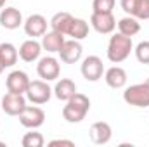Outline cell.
<instances>
[{
  "label": "cell",
  "mask_w": 149,
  "mask_h": 147,
  "mask_svg": "<svg viewBox=\"0 0 149 147\" xmlns=\"http://www.w3.org/2000/svg\"><path fill=\"white\" fill-rule=\"evenodd\" d=\"M88 111H90V99L76 92L70 101H66V106L63 107V118L68 123H81Z\"/></svg>",
  "instance_id": "6da1fadb"
},
{
  "label": "cell",
  "mask_w": 149,
  "mask_h": 147,
  "mask_svg": "<svg viewBox=\"0 0 149 147\" xmlns=\"http://www.w3.org/2000/svg\"><path fill=\"white\" fill-rule=\"evenodd\" d=\"M134 50V42L130 37H125L121 33H114L109 38V43H108V50H106V55L108 59L111 61L113 64H120L123 62L125 59H128L130 52Z\"/></svg>",
  "instance_id": "7a4b0ae2"
},
{
  "label": "cell",
  "mask_w": 149,
  "mask_h": 147,
  "mask_svg": "<svg viewBox=\"0 0 149 147\" xmlns=\"http://www.w3.org/2000/svg\"><path fill=\"white\" fill-rule=\"evenodd\" d=\"M123 101L134 107H149V87L144 83H135L125 88Z\"/></svg>",
  "instance_id": "3957f363"
},
{
  "label": "cell",
  "mask_w": 149,
  "mask_h": 147,
  "mask_svg": "<svg viewBox=\"0 0 149 147\" xmlns=\"http://www.w3.org/2000/svg\"><path fill=\"white\" fill-rule=\"evenodd\" d=\"M52 88L49 87V81H45V80H33V81H30V85H28V90H26V99H28V102H31V104H47L49 101H50V97H52Z\"/></svg>",
  "instance_id": "277c9868"
},
{
  "label": "cell",
  "mask_w": 149,
  "mask_h": 147,
  "mask_svg": "<svg viewBox=\"0 0 149 147\" xmlns=\"http://www.w3.org/2000/svg\"><path fill=\"white\" fill-rule=\"evenodd\" d=\"M80 71L81 76L87 80V81H99L104 74V64H102V59L97 57V55H88L81 61V66H80Z\"/></svg>",
  "instance_id": "5b68a950"
},
{
  "label": "cell",
  "mask_w": 149,
  "mask_h": 147,
  "mask_svg": "<svg viewBox=\"0 0 149 147\" xmlns=\"http://www.w3.org/2000/svg\"><path fill=\"white\" fill-rule=\"evenodd\" d=\"M37 73L42 80L45 81H54L59 78L61 74V64H59V59L52 57V55H45V57H40L37 64Z\"/></svg>",
  "instance_id": "8992f818"
},
{
  "label": "cell",
  "mask_w": 149,
  "mask_h": 147,
  "mask_svg": "<svg viewBox=\"0 0 149 147\" xmlns=\"http://www.w3.org/2000/svg\"><path fill=\"white\" fill-rule=\"evenodd\" d=\"M90 26L99 35H111L116 30V19H114L113 12H92Z\"/></svg>",
  "instance_id": "52a82bcc"
},
{
  "label": "cell",
  "mask_w": 149,
  "mask_h": 147,
  "mask_svg": "<svg viewBox=\"0 0 149 147\" xmlns=\"http://www.w3.org/2000/svg\"><path fill=\"white\" fill-rule=\"evenodd\" d=\"M26 95L24 94H12V92H7L3 97H2V111L9 116H19L23 109L26 107Z\"/></svg>",
  "instance_id": "ba28073f"
},
{
  "label": "cell",
  "mask_w": 149,
  "mask_h": 147,
  "mask_svg": "<svg viewBox=\"0 0 149 147\" xmlns=\"http://www.w3.org/2000/svg\"><path fill=\"white\" fill-rule=\"evenodd\" d=\"M17 118H19V123L24 128H40L45 123V112H43L42 107H38L37 104L35 106H26Z\"/></svg>",
  "instance_id": "9c48e42d"
},
{
  "label": "cell",
  "mask_w": 149,
  "mask_h": 147,
  "mask_svg": "<svg viewBox=\"0 0 149 147\" xmlns=\"http://www.w3.org/2000/svg\"><path fill=\"white\" fill-rule=\"evenodd\" d=\"M30 76L21 71V69H14L7 74L5 78V87H7V92H12V94H26L28 90V85H30Z\"/></svg>",
  "instance_id": "30bf717a"
},
{
  "label": "cell",
  "mask_w": 149,
  "mask_h": 147,
  "mask_svg": "<svg viewBox=\"0 0 149 147\" xmlns=\"http://www.w3.org/2000/svg\"><path fill=\"white\" fill-rule=\"evenodd\" d=\"M61 61L64 64H74L81 59V54H83V47L80 43V40H66L61 47V50L57 52Z\"/></svg>",
  "instance_id": "8fae6325"
},
{
  "label": "cell",
  "mask_w": 149,
  "mask_h": 147,
  "mask_svg": "<svg viewBox=\"0 0 149 147\" xmlns=\"http://www.w3.org/2000/svg\"><path fill=\"white\" fill-rule=\"evenodd\" d=\"M47 24L49 23H47V19L42 14H31L23 23V28H24V33L30 38H38L47 33Z\"/></svg>",
  "instance_id": "7c38bea8"
},
{
  "label": "cell",
  "mask_w": 149,
  "mask_h": 147,
  "mask_svg": "<svg viewBox=\"0 0 149 147\" xmlns=\"http://www.w3.org/2000/svg\"><path fill=\"white\" fill-rule=\"evenodd\" d=\"M88 137L94 144L97 146H104L111 140L113 137V130H111V125L106 123V121H95L90 130H88Z\"/></svg>",
  "instance_id": "4fadbf2b"
},
{
  "label": "cell",
  "mask_w": 149,
  "mask_h": 147,
  "mask_svg": "<svg viewBox=\"0 0 149 147\" xmlns=\"http://www.w3.org/2000/svg\"><path fill=\"white\" fill-rule=\"evenodd\" d=\"M42 43L37 42V38H30V40H24L21 43V47L17 49L19 52V59L24 61V62H35L40 59V54H42Z\"/></svg>",
  "instance_id": "5bb4252c"
},
{
  "label": "cell",
  "mask_w": 149,
  "mask_h": 147,
  "mask_svg": "<svg viewBox=\"0 0 149 147\" xmlns=\"http://www.w3.org/2000/svg\"><path fill=\"white\" fill-rule=\"evenodd\" d=\"M23 14L19 9L16 7H5L0 10V24L5 30H17L19 26H23Z\"/></svg>",
  "instance_id": "9a60e30c"
},
{
  "label": "cell",
  "mask_w": 149,
  "mask_h": 147,
  "mask_svg": "<svg viewBox=\"0 0 149 147\" xmlns=\"http://www.w3.org/2000/svg\"><path fill=\"white\" fill-rule=\"evenodd\" d=\"M127 80H128L127 71L123 68H120V66H111L109 69L104 71V81H106V85L114 88V90L123 88L127 85Z\"/></svg>",
  "instance_id": "2e32d148"
},
{
  "label": "cell",
  "mask_w": 149,
  "mask_h": 147,
  "mask_svg": "<svg viewBox=\"0 0 149 147\" xmlns=\"http://www.w3.org/2000/svg\"><path fill=\"white\" fill-rule=\"evenodd\" d=\"M66 40H64V35L63 33H57V31H47L43 37H42V49L43 50H47L49 54H57L59 50H61V47H63V43H64Z\"/></svg>",
  "instance_id": "e0dca14e"
},
{
  "label": "cell",
  "mask_w": 149,
  "mask_h": 147,
  "mask_svg": "<svg viewBox=\"0 0 149 147\" xmlns=\"http://www.w3.org/2000/svg\"><path fill=\"white\" fill-rule=\"evenodd\" d=\"M52 92H54V95L59 101H64L66 102V101H70L74 94H76V83H74L73 80H70V78H61L56 83V87L52 88Z\"/></svg>",
  "instance_id": "ac0fdd59"
},
{
  "label": "cell",
  "mask_w": 149,
  "mask_h": 147,
  "mask_svg": "<svg viewBox=\"0 0 149 147\" xmlns=\"http://www.w3.org/2000/svg\"><path fill=\"white\" fill-rule=\"evenodd\" d=\"M71 23H73V16L70 12H56L52 16V19L49 21L50 28L57 33H63V35H68Z\"/></svg>",
  "instance_id": "d6986e66"
},
{
  "label": "cell",
  "mask_w": 149,
  "mask_h": 147,
  "mask_svg": "<svg viewBox=\"0 0 149 147\" xmlns=\"http://www.w3.org/2000/svg\"><path fill=\"white\" fill-rule=\"evenodd\" d=\"M116 24H118V33H121V35H125V37L132 38L141 31V23H139V19L134 17V16H125V17H121Z\"/></svg>",
  "instance_id": "ffe728a7"
},
{
  "label": "cell",
  "mask_w": 149,
  "mask_h": 147,
  "mask_svg": "<svg viewBox=\"0 0 149 147\" xmlns=\"http://www.w3.org/2000/svg\"><path fill=\"white\" fill-rule=\"evenodd\" d=\"M17 59H19V52L12 43L9 42L0 43V61L5 68H12L17 62Z\"/></svg>",
  "instance_id": "44dd1931"
},
{
  "label": "cell",
  "mask_w": 149,
  "mask_h": 147,
  "mask_svg": "<svg viewBox=\"0 0 149 147\" xmlns=\"http://www.w3.org/2000/svg\"><path fill=\"white\" fill-rule=\"evenodd\" d=\"M88 31H90V26L85 19H80V17H73V23L70 26V31H68V37H71L73 40H85L88 37Z\"/></svg>",
  "instance_id": "7402d4cb"
},
{
  "label": "cell",
  "mask_w": 149,
  "mask_h": 147,
  "mask_svg": "<svg viewBox=\"0 0 149 147\" xmlns=\"http://www.w3.org/2000/svg\"><path fill=\"white\" fill-rule=\"evenodd\" d=\"M21 144L23 147H42L45 144V140H43V135L37 132V128H30V132L23 135Z\"/></svg>",
  "instance_id": "603a6c76"
},
{
  "label": "cell",
  "mask_w": 149,
  "mask_h": 147,
  "mask_svg": "<svg viewBox=\"0 0 149 147\" xmlns=\"http://www.w3.org/2000/svg\"><path fill=\"white\" fill-rule=\"evenodd\" d=\"M135 57L141 64H149V40H144L141 43H137V47L134 49Z\"/></svg>",
  "instance_id": "cb8c5ba5"
},
{
  "label": "cell",
  "mask_w": 149,
  "mask_h": 147,
  "mask_svg": "<svg viewBox=\"0 0 149 147\" xmlns=\"http://www.w3.org/2000/svg\"><path fill=\"white\" fill-rule=\"evenodd\" d=\"M120 5H121V9L125 10L127 16L137 17L139 9H141V5H142V0H120Z\"/></svg>",
  "instance_id": "d4e9b609"
},
{
  "label": "cell",
  "mask_w": 149,
  "mask_h": 147,
  "mask_svg": "<svg viewBox=\"0 0 149 147\" xmlns=\"http://www.w3.org/2000/svg\"><path fill=\"white\" fill-rule=\"evenodd\" d=\"M116 0H94L92 2V12H113Z\"/></svg>",
  "instance_id": "484cf974"
},
{
  "label": "cell",
  "mask_w": 149,
  "mask_h": 147,
  "mask_svg": "<svg viewBox=\"0 0 149 147\" xmlns=\"http://www.w3.org/2000/svg\"><path fill=\"white\" fill-rule=\"evenodd\" d=\"M56 146H68V147H74L73 140H64V139H56V140H50L49 147H56Z\"/></svg>",
  "instance_id": "4316f807"
},
{
  "label": "cell",
  "mask_w": 149,
  "mask_h": 147,
  "mask_svg": "<svg viewBox=\"0 0 149 147\" xmlns=\"http://www.w3.org/2000/svg\"><path fill=\"white\" fill-rule=\"evenodd\" d=\"M3 69H5V66H3V64H2V61H0V74L3 73Z\"/></svg>",
  "instance_id": "83f0119b"
},
{
  "label": "cell",
  "mask_w": 149,
  "mask_h": 147,
  "mask_svg": "<svg viewBox=\"0 0 149 147\" xmlns=\"http://www.w3.org/2000/svg\"><path fill=\"white\" fill-rule=\"evenodd\" d=\"M3 3H5V0H0V10H2V7H3Z\"/></svg>",
  "instance_id": "f1b7e54d"
},
{
  "label": "cell",
  "mask_w": 149,
  "mask_h": 147,
  "mask_svg": "<svg viewBox=\"0 0 149 147\" xmlns=\"http://www.w3.org/2000/svg\"><path fill=\"white\" fill-rule=\"evenodd\" d=\"M146 85H148V87H149V78H148V80H146Z\"/></svg>",
  "instance_id": "f546056e"
}]
</instances>
